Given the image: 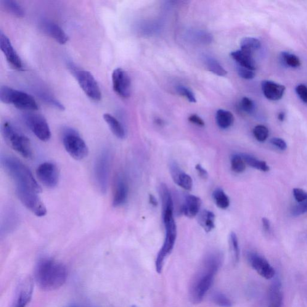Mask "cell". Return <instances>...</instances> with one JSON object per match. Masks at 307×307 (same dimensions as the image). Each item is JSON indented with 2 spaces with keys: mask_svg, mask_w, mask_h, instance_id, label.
<instances>
[{
  "mask_svg": "<svg viewBox=\"0 0 307 307\" xmlns=\"http://www.w3.org/2000/svg\"><path fill=\"white\" fill-rule=\"evenodd\" d=\"M222 261L223 256L219 252L211 253L206 257L190 286V298L193 303L199 304L203 301L213 285Z\"/></svg>",
  "mask_w": 307,
  "mask_h": 307,
  "instance_id": "6da1fadb",
  "label": "cell"
},
{
  "mask_svg": "<svg viewBox=\"0 0 307 307\" xmlns=\"http://www.w3.org/2000/svg\"><path fill=\"white\" fill-rule=\"evenodd\" d=\"M36 281L41 289L51 291L62 287L67 280L65 265L51 259H43L37 264Z\"/></svg>",
  "mask_w": 307,
  "mask_h": 307,
  "instance_id": "7a4b0ae2",
  "label": "cell"
},
{
  "mask_svg": "<svg viewBox=\"0 0 307 307\" xmlns=\"http://www.w3.org/2000/svg\"><path fill=\"white\" fill-rule=\"evenodd\" d=\"M1 164L5 171L15 181L16 189L33 190L41 193L42 189L27 166L17 158L1 156Z\"/></svg>",
  "mask_w": 307,
  "mask_h": 307,
  "instance_id": "3957f363",
  "label": "cell"
},
{
  "mask_svg": "<svg viewBox=\"0 0 307 307\" xmlns=\"http://www.w3.org/2000/svg\"><path fill=\"white\" fill-rule=\"evenodd\" d=\"M2 136L7 144L13 150L19 153L23 157H32L30 139L9 122H4L1 127Z\"/></svg>",
  "mask_w": 307,
  "mask_h": 307,
  "instance_id": "277c9868",
  "label": "cell"
},
{
  "mask_svg": "<svg viewBox=\"0 0 307 307\" xmlns=\"http://www.w3.org/2000/svg\"><path fill=\"white\" fill-rule=\"evenodd\" d=\"M0 100L21 110H36L39 108L36 100L31 95L7 86H2L0 88Z\"/></svg>",
  "mask_w": 307,
  "mask_h": 307,
  "instance_id": "5b68a950",
  "label": "cell"
},
{
  "mask_svg": "<svg viewBox=\"0 0 307 307\" xmlns=\"http://www.w3.org/2000/svg\"><path fill=\"white\" fill-rule=\"evenodd\" d=\"M63 143L71 157L76 160H83L88 156V148L78 132L71 128H66L63 133Z\"/></svg>",
  "mask_w": 307,
  "mask_h": 307,
  "instance_id": "8992f818",
  "label": "cell"
},
{
  "mask_svg": "<svg viewBox=\"0 0 307 307\" xmlns=\"http://www.w3.org/2000/svg\"><path fill=\"white\" fill-rule=\"evenodd\" d=\"M111 154L105 149L100 153L95 162L94 174L97 189L102 194L107 192L110 175Z\"/></svg>",
  "mask_w": 307,
  "mask_h": 307,
  "instance_id": "52a82bcc",
  "label": "cell"
},
{
  "mask_svg": "<svg viewBox=\"0 0 307 307\" xmlns=\"http://www.w3.org/2000/svg\"><path fill=\"white\" fill-rule=\"evenodd\" d=\"M163 223L166 229V236L162 247L155 260V269L158 274L162 272L165 259L173 251L177 236L176 225L174 218L163 221Z\"/></svg>",
  "mask_w": 307,
  "mask_h": 307,
  "instance_id": "ba28073f",
  "label": "cell"
},
{
  "mask_svg": "<svg viewBox=\"0 0 307 307\" xmlns=\"http://www.w3.org/2000/svg\"><path fill=\"white\" fill-rule=\"evenodd\" d=\"M71 71L85 94L90 99L99 102L102 99V92L96 79L89 71L71 67Z\"/></svg>",
  "mask_w": 307,
  "mask_h": 307,
  "instance_id": "9c48e42d",
  "label": "cell"
},
{
  "mask_svg": "<svg viewBox=\"0 0 307 307\" xmlns=\"http://www.w3.org/2000/svg\"><path fill=\"white\" fill-rule=\"evenodd\" d=\"M23 120L28 129L41 141L47 142L51 139V130L43 116L37 113H28L23 116Z\"/></svg>",
  "mask_w": 307,
  "mask_h": 307,
  "instance_id": "30bf717a",
  "label": "cell"
},
{
  "mask_svg": "<svg viewBox=\"0 0 307 307\" xmlns=\"http://www.w3.org/2000/svg\"><path fill=\"white\" fill-rule=\"evenodd\" d=\"M16 189L21 203L26 209L38 217L46 215V208L39 197V193L30 190Z\"/></svg>",
  "mask_w": 307,
  "mask_h": 307,
  "instance_id": "8fae6325",
  "label": "cell"
},
{
  "mask_svg": "<svg viewBox=\"0 0 307 307\" xmlns=\"http://www.w3.org/2000/svg\"><path fill=\"white\" fill-rule=\"evenodd\" d=\"M36 175L40 182L49 189H54L59 181V171L54 163H42L37 169Z\"/></svg>",
  "mask_w": 307,
  "mask_h": 307,
  "instance_id": "7c38bea8",
  "label": "cell"
},
{
  "mask_svg": "<svg viewBox=\"0 0 307 307\" xmlns=\"http://www.w3.org/2000/svg\"><path fill=\"white\" fill-rule=\"evenodd\" d=\"M113 89L121 97L127 99L131 94V79L129 74L121 68H116L112 75Z\"/></svg>",
  "mask_w": 307,
  "mask_h": 307,
  "instance_id": "4fadbf2b",
  "label": "cell"
},
{
  "mask_svg": "<svg viewBox=\"0 0 307 307\" xmlns=\"http://www.w3.org/2000/svg\"><path fill=\"white\" fill-rule=\"evenodd\" d=\"M247 258L251 268L255 270L257 273L266 280L273 279L275 269L263 256L250 252L248 254Z\"/></svg>",
  "mask_w": 307,
  "mask_h": 307,
  "instance_id": "5bb4252c",
  "label": "cell"
},
{
  "mask_svg": "<svg viewBox=\"0 0 307 307\" xmlns=\"http://www.w3.org/2000/svg\"><path fill=\"white\" fill-rule=\"evenodd\" d=\"M0 47L7 62L15 69L22 70L23 67L22 60L16 51L9 38L6 34L0 31Z\"/></svg>",
  "mask_w": 307,
  "mask_h": 307,
  "instance_id": "9a60e30c",
  "label": "cell"
},
{
  "mask_svg": "<svg viewBox=\"0 0 307 307\" xmlns=\"http://www.w3.org/2000/svg\"><path fill=\"white\" fill-rule=\"evenodd\" d=\"M41 27L44 32L54 39L61 44H65L68 41V37L62 27L51 21H44L41 23Z\"/></svg>",
  "mask_w": 307,
  "mask_h": 307,
  "instance_id": "2e32d148",
  "label": "cell"
},
{
  "mask_svg": "<svg viewBox=\"0 0 307 307\" xmlns=\"http://www.w3.org/2000/svg\"><path fill=\"white\" fill-rule=\"evenodd\" d=\"M129 187L126 180L122 175H118L116 179L114 192H113L112 205L115 208L125 204L128 200Z\"/></svg>",
  "mask_w": 307,
  "mask_h": 307,
  "instance_id": "e0dca14e",
  "label": "cell"
},
{
  "mask_svg": "<svg viewBox=\"0 0 307 307\" xmlns=\"http://www.w3.org/2000/svg\"><path fill=\"white\" fill-rule=\"evenodd\" d=\"M170 171L175 183L186 190H192L193 179L192 177L182 170L176 162L171 163Z\"/></svg>",
  "mask_w": 307,
  "mask_h": 307,
  "instance_id": "ac0fdd59",
  "label": "cell"
},
{
  "mask_svg": "<svg viewBox=\"0 0 307 307\" xmlns=\"http://www.w3.org/2000/svg\"><path fill=\"white\" fill-rule=\"evenodd\" d=\"M264 96L272 101L282 99L284 96L285 88L284 86L271 81H263L261 84Z\"/></svg>",
  "mask_w": 307,
  "mask_h": 307,
  "instance_id": "d6986e66",
  "label": "cell"
},
{
  "mask_svg": "<svg viewBox=\"0 0 307 307\" xmlns=\"http://www.w3.org/2000/svg\"><path fill=\"white\" fill-rule=\"evenodd\" d=\"M33 283L31 279H27L22 283L18 293L14 306L13 307H25L32 298Z\"/></svg>",
  "mask_w": 307,
  "mask_h": 307,
  "instance_id": "ffe728a7",
  "label": "cell"
},
{
  "mask_svg": "<svg viewBox=\"0 0 307 307\" xmlns=\"http://www.w3.org/2000/svg\"><path fill=\"white\" fill-rule=\"evenodd\" d=\"M202 201L199 197L194 195H187L182 205V213L187 218H195L199 213Z\"/></svg>",
  "mask_w": 307,
  "mask_h": 307,
  "instance_id": "44dd1931",
  "label": "cell"
},
{
  "mask_svg": "<svg viewBox=\"0 0 307 307\" xmlns=\"http://www.w3.org/2000/svg\"><path fill=\"white\" fill-rule=\"evenodd\" d=\"M230 56L238 63L240 66L255 71L256 69V65L255 60L253 59V54L251 53L238 50L231 52Z\"/></svg>",
  "mask_w": 307,
  "mask_h": 307,
  "instance_id": "7402d4cb",
  "label": "cell"
},
{
  "mask_svg": "<svg viewBox=\"0 0 307 307\" xmlns=\"http://www.w3.org/2000/svg\"><path fill=\"white\" fill-rule=\"evenodd\" d=\"M103 118L110 127L111 132L116 137L123 139L126 137V131L123 124L110 113H105Z\"/></svg>",
  "mask_w": 307,
  "mask_h": 307,
  "instance_id": "603a6c76",
  "label": "cell"
},
{
  "mask_svg": "<svg viewBox=\"0 0 307 307\" xmlns=\"http://www.w3.org/2000/svg\"><path fill=\"white\" fill-rule=\"evenodd\" d=\"M283 295L281 285L279 282L272 285L269 291V305L268 307H282Z\"/></svg>",
  "mask_w": 307,
  "mask_h": 307,
  "instance_id": "cb8c5ba5",
  "label": "cell"
},
{
  "mask_svg": "<svg viewBox=\"0 0 307 307\" xmlns=\"http://www.w3.org/2000/svg\"><path fill=\"white\" fill-rule=\"evenodd\" d=\"M216 119L218 126L222 129L229 128L234 122V115L230 111L224 110L217 111Z\"/></svg>",
  "mask_w": 307,
  "mask_h": 307,
  "instance_id": "d4e9b609",
  "label": "cell"
},
{
  "mask_svg": "<svg viewBox=\"0 0 307 307\" xmlns=\"http://www.w3.org/2000/svg\"><path fill=\"white\" fill-rule=\"evenodd\" d=\"M0 4L4 10L16 17L23 18L25 16L24 9L17 1L13 0H1Z\"/></svg>",
  "mask_w": 307,
  "mask_h": 307,
  "instance_id": "484cf974",
  "label": "cell"
},
{
  "mask_svg": "<svg viewBox=\"0 0 307 307\" xmlns=\"http://www.w3.org/2000/svg\"><path fill=\"white\" fill-rule=\"evenodd\" d=\"M198 223L206 232H210L215 228V215L213 212L203 210L198 217Z\"/></svg>",
  "mask_w": 307,
  "mask_h": 307,
  "instance_id": "4316f807",
  "label": "cell"
},
{
  "mask_svg": "<svg viewBox=\"0 0 307 307\" xmlns=\"http://www.w3.org/2000/svg\"><path fill=\"white\" fill-rule=\"evenodd\" d=\"M205 64L208 70L216 75L224 76L227 75V71L224 69L223 66L213 57H206Z\"/></svg>",
  "mask_w": 307,
  "mask_h": 307,
  "instance_id": "83f0119b",
  "label": "cell"
},
{
  "mask_svg": "<svg viewBox=\"0 0 307 307\" xmlns=\"http://www.w3.org/2000/svg\"><path fill=\"white\" fill-rule=\"evenodd\" d=\"M241 155L242 156L245 163L248 166L263 172L269 171V167L267 165L265 161L259 160L253 156L246 154H242Z\"/></svg>",
  "mask_w": 307,
  "mask_h": 307,
  "instance_id": "f1b7e54d",
  "label": "cell"
},
{
  "mask_svg": "<svg viewBox=\"0 0 307 307\" xmlns=\"http://www.w3.org/2000/svg\"><path fill=\"white\" fill-rule=\"evenodd\" d=\"M241 49L251 53L260 49L261 42L259 40L254 38H245L241 41Z\"/></svg>",
  "mask_w": 307,
  "mask_h": 307,
  "instance_id": "f546056e",
  "label": "cell"
},
{
  "mask_svg": "<svg viewBox=\"0 0 307 307\" xmlns=\"http://www.w3.org/2000/svg\"><path fill=\"white\" fill-rule=\"evenodd\" d=\"M213 198L219 208L225 210L230 205L229 198L223 190L217 189L213 193Z\"/></svg>",
  "mask_w": 307,
  "mask_h": 307,
  "instance_id": "4dcf8cb0",
  "label": "cell"
},
{
  "mask_svg": "<svg viewBox=\"0 0 307 307\" xmlns=\"http://www.w3.org/2000/svg\"><path fill=\"white\" fill-rule=\"evenodd\" d=\"M230 248L231 250L233 261L235 264L239 263L240 257V250L239 242L236 234L232 232L229 238Z\"/></svg>",
  "mask_w": 307,
  "mask_h": 307,
  "instance_id": "1f68e13d",
  "label": "cell"
},
{
  "mask_svg": "<svg viewBox=\"0 0 307 307\" xmlns=\"http://www.w3.org/2000/svg\"><path fill=\"white\" fill-rule=\"evenodd\" d=\"M39 96L47 105H49L58 110H65V106L59 100L53 97L52 95L47 93V92L42 91L39 92Z\"/></svg>",
  "mask_w": 307,
  "mask_h": 307,
  "instance_id": "d6a6232c",
  "label": "cell"
},
{
  "mask_svg": "<svg viewBox=\"0 0 307 307\" xmlns=\"http://www.w3.org/2000/svg\"><path fill=\"white\" fill-rule=\"evenodd\" d=\"M283 63L288 67L297 68L301 66V61L296 55L289 52H283L281 54Z\"/></svg>",
  "mask_w": 307,
  "mask_h": 307,
  "instance_id": "836d02e7",
  "label": "cell"
},
{
  "mask_svg": "<svg viewBox=\"0 0 307 307\" xmlns=\"http://www.w3.org/2000/svg\"><path fill=\"white\" fill-rule=\"evenodd\" d=\"M231 168L233 171L236 173H242L245 170L246 163L243 160L242 156L238 154H234L232 156Z\"/></svg>",
  "mask_w": 307,
  "mask_h": 307,
  "instance_id": "e575fe53",
  "label": "cell"
},
{
  "mask_svg": "<svg viewBox=\"0 0 307 307\" xmlns=\"http://www.w3.org/2000/svg\"><path fill=\"white\" fill-rule=\"evenodd\" d=\"M213 300L217 306L220 307H232V302L229 297L221 292H216L213 295Z\"/></svg>",
  "mask_w": 307,
  "mask_h": 307,
  "instance_id": "d590c367",
  "label": "cell"
},
{
  "mask_svg": "<svg viewBox=\"0 0 307 307\" xmlns=\"http://www.w3.org/2000/svg\"><path fill=\"white\" fill-rule=\"evenodd\" d=\"M253 134L257 141L263 142L268 139L269 136L268 129L263 125L257 126L253 129Z\"/></svg>",
  "mask_w": 307,
  "mask_h": 307,
  "instance_id": "8d00e7d4",
  "label": "cell"
},
{
  "mask_svg": "<svg viewBox=\"0 0 307 307\" xmlns=\"http://www.w3.org/2000/svg\"><path fill=\"white\" fill-rule=\"evenodd\" d=\"M176 90L180 95L186 97L190 102H197V99H196L195 94H193L191 90L187 88V87L180 86L177 87Z\"/></svg>",
  "mask_w": 307,
  "mask_h": 307,
  "instance_id": "74e56055",
  "label": "cell"
},
{
  "mask_svg": "<svg viewBox=\"0 0 307 307\" xmlns=\"http://www.w3.org/2000/svg\"><path fill=\"white\" fill-rule=\"evenodd\" d=\"M240 106L243 111L248 113H252L255 108V105L253 100L248 97L242 98Z\"/></svg>",
  "mask_w": 307,
  "mask_h": 307,
  "instance_id": "f35d334b",
  "label": "cell"
},
{
  "mask_svg": "<svg viewBox=\"0 0 307 307\" xmlns=\"http://www.w3.org/2000/svg\"><path fill=\"white\" fill-rule=\"evenodd\" d=\"M238 73L242 78L247 80H250L255 77V71L240 66L238 67Z\"/></svg>",
  "mask_w": 307,
  "mask_h": 307,
  "instance_id": "ab89813d",
  "label": "cell"
},
{
  "mask_svg": "<svg viewBox=\"0 0 307 307\" xmlns=\"http://www.w3.org/2000/svg\"><path fill=\"white\" fill-rule=\"evenodd\" d=\"M307 211V198L303 202L299 203L298 204L292 209V214L293 216H299L302 215Z\"/></svg>",
  "mask_w": 307,
  "mask_h": 307,
  "instance_id": "60d3db41",
  "label": "cell"
},
{
  "mask_svg": "<svg viewBox=\"0 0 307 307\" xmlns=\"http://www.w3.org/2000/svg\"><path fill=\"white\" fill-rule=\"evenodd\" d=\"M293 197H294L296 202L301 203L305 200L307 198V193L304 190L300 188H295L293 190Z\"/></svg>",
  "mask_w": 307,
  "mask_h": 307,
  "instance_id": "b9f144b4",
  "label": "cell"
},
{
  "mask_svg": "<svg viewBox=\"0 0 307 307\" xmlns=\"http://www.w3.org/2000/svg\"><path fill=\"white\" fill-rule=\"evenodd\" d=\"M296 92L302 101L307 104V87L304 84L299 85L296 87Z\"/></svg>",
  "mask_w": 307,
  "mask_h": 307,
  "instance_id": "7bdbcfd3",
  "label": "cell"
},
{
  "mask_svg": "<svg viewBox=\"0 0 307 307\" xmlns=\"http://www.w3.org/2000/svg\"><path fill=\"white\" fill-rule=\"evenodd\" d=\"M270 142L274 146L279 148L280 150L285 151L287 149V144L284 140L279 138V137H274L270 141Z\"/></svg>",
  "mask_w": 307,
  "mask_h": 307,
  "instance_id": "ee69618b",
  "label": "cell"
},
{
  "mask_svg": "<svg viewBox=\"0 0 307 307\" xmlns=\"http://www.w3.org/2000/svg\"><path fill=\"white\" fill-rule=\"evenodd\" d=\"M189 121L192 123L199 127L205 126V122L197 114H193L189 116Z\"/></svg>",
  "mask_w": 307,
  "mask_h": 307,
  "instance_id": "f6af8a7d",
  "label": "cell"
},
{
  "mask_svg": "<svg viewBox=\"0 0 307 307\" xmlns=\"http://www.w3.org/2000/svg\"><path fill=\"white\" fill-rule=\"evenodd\" d=\"M196 169H197L198 175H199L201 178L204 179L208 178V174L207 171H206L202 166L200 165H197L196 166Z\"/></svg>",
  "mask_w": 307,
  "mask_h": 307,
  "instance_id": "bcb514c9",
  "label": "cell"
},
{
  "mask_svg": "<svg viewBox=\"0 0 307 307\" xmlns=\"http://www.w3.org/2000/svg\"><path fill=\"white\" fill-rule=\"evenodd\" d=\"M263 228L266 231H269L270 227H271V225H270V222L268 219L263 218Z\"/></svg>",
  "mask_w": 307,
  "mask_h": 307,
  "instance_id": "7dc6e473",
  "label": "cell"
},
{
  "mask_svg": "<svg viewBox=\"0 0 307 307\" xmlns=\"http://www.w3.org/2000/svg\"><path fill=\"white\" fill-rule=\"evenodd\" d=\"M149 201L151 204L153 206H156L158 204L157 199H156L154 196H153V195H149Z\"/></svg>",
  "mask_w": 307,
  "mask_h": 307,
  "instance_id": "c3c4849f",
  "label": "cell"
},
{
  "mask_svg": "<svg viewBox=\"0 0 307 307\" xmlns=\"http://www.w3.org/2000/svg\"><path fill=\"white\" fill-rule=\"evenodd\" d=\"M278 119H279V120L280 121H284L285 119V112H280L279 113V115H278Z\"/></svg>",
  "mask_w": 307,
  "mask_h": 307,
  "instance_id": "681fc988",
  "label": "cell"
},
{
  "mask_svg": "<svg viewBox=\"0 0 307 307\" xmlns=\"http://www.w3.org/2000/svg\"><path fill=\"white\" fill-rule=\"evenodd\" d=\"M131 307H137L136 306H132Z\"/></svg>",
  "mask_w": 307,
  "mask_h": 307,
  "instance_id": "f907efd6",
  "label": "cell"
}]
</instances>
